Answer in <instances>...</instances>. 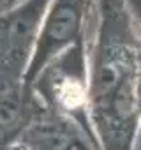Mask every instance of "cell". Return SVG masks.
I'll return each instance as SVG.
<instances>
[{
	"label": "cell",
	"instance_id": "5b68a950",
	"mask_svg": "<svg viewBox=\"0 0 141 150\" xmlns=\"http://www.w3.org/2000/svg\"><path fill=\"white\" fill-rule=\"evenodd\" d=\"M9 150H101L74 120L42 108Z\"/></svg>",
	"mask_w": 141,
	"mask_h": 150
},
{
	"label": "cell",
	"instance_id": "30bf717a",
	"mask_svg": "<svg viewBox=\"0 0 141 150\" xmlns=\"http://www.w3.org/2000/svg\"><path fill=\"white\" fill-rule=\"evenodd\" d=\"M4 11H7V2L6 0H0V13H4Z\"/></svg>",
	"mask_w": 141,
	"mask_h": 150
},
{
	"label": "cell",
	"instance_id": "9c48e42d",
	"mask_svg": "<svg viewBox=\"0 0 141 150\" xmlns=\"http://www.w3.org/2000/svg\"><path fill=\"white\" fill-rule=\"evenodd\" d=\"M6 2H7V9H11V7L18 6L20 2H23V0H6Z\"/></svg>",
	"mask_w": 141,
	"mask_h": 150
},
{
	"label": "cell",
	"instance_id": "52a82bcc",
	"mask_svg": "<svg viewBox=\"0 0 141 150\" xmlns=\"http://www.w3.org/2000/svg\"><path fill=\"white\" fill-rule=\"evenodd\" d=\"M136 110H137V139H136V146L141 141V53H139V72H137V87H136Z\"/></svg>",
	"mask_w": 141,
	"mask_h": 150
},
{
	"label": "cell",
	"instance_id": "6da1fadb",
	"mask_svg": "<svg viewBox=\"0 0 141 150\" xmlns=\"http://www.w3.org/2000/svg\"><path fill=\"white\" fill-rule=\"evenodd\" d=\"M88 48V113L101 150H136L141 32L125 0H97Z\"/></svg>",
	"mask_w": 141,
	"mask_h": 150
},
{
	"label": "cell",
	"instance_id": "8992f818",
	"mask_svg": "<svg viewBox=\"0 0 141 150\" xmlns=\"http://www.w3.org/2000/svg\"><path fill=\"white\" fill-rule=\"evenodd\" d=\"M42 108L25 85L0 90V150H9Z\"/></svg>",
	"mask_w": 141,
	"mask_h": 150
},
{
	"label": "cell",
	"instance_id": "3957f363",
	"mask_svg": "<svg viewBox=\"0 0 141 150\" xmlns=\"http://www.w3.org/2000/svg\"><path fill=\"white\" fill-rule=\"evenodd\" d=\"M51 0H23L0 13V90L23 85Z\"/></svg>",
	"mask_w": 141,
	"mask_h": 150
},
{
	"label": "cell",
	"instance_id": "ba28073f",
	"mask_svg": "<svg viewBox=\"0 0 141 150\" xmlns=\"http://www.w3.org/2000/svg\"><path fill=\"white\" fill-rule=\"evenodd\" d=\"M125 2H127L129 9L132 13V18H134V21L141 32V0H125Z\"/></svg>",
	"mask_w": 141,
	"mask_h": 150
},
{
	"label": "cell",
	"instance_id": "277c9868",
	"mask_svg": "<svg viewBox=\"0 0 141 150\" xmlns=\"http://www.w3.org/2000/svg\"><path fill=\"white\" fill-rule=\"evenodd\" d=\"M95 4L97 0H51L49 2L41 21L35 50L23 80V85L27 88L51 58L87 37V25L95 11Z\"/></svg>",
	"mask_w": 141,
	"mask_h": 150
},
{
	"label": "cell",
	"instance_id": "7a4b0ae2",
	"mask_svg": "<svg viewBox=\"0 0 141 150\" xmlns=\"http://www.w3.org/2000/svg\"><path fill=\"white\" fill-rule=\"evenodd\" d=\"M28 88L46 110L74 120L90 138L97 141L88 113L87 37L51 58Z\"/></svg>",
	"mask_w": 141,
	"mask_h": 150
}]
</instances>
